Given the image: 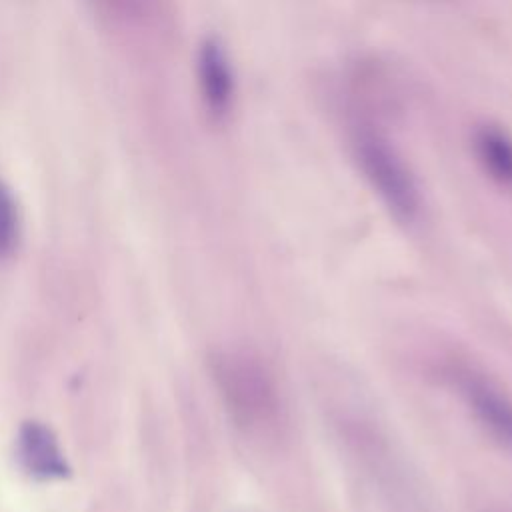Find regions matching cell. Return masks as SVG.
<instances>
[{"instance_id":"obj_3","label":"cell","mask_w":512,"mask_h":512,"mask_svg":"<svg viewBox=\"0 0 512 512\" xmlns=\"http://www.w3.org/2000/svg\"><path fill=\"white\" fill-rule=\"evenodd\" d=\"M448 378L478 426L512 452V398L490 376L468 364L450 366Z\"/></svg>"},{"instance_id":"obj_8","label":"cell","mask_w":512,"mask_h":512,"mask_svg":"<svg viewBox=\"0 0 512 512\" xmlns=\"http://www.w3.org/2000/svg\"><path fill=\"white\" fill-rule=\"evenodd\" d=\"M22 234V222H20V208L14 192L0 180V260L10 258L18 244Z\"/></svg>"},{"instance_id":"obj_5","label":"cell","mask_w":512,"mask_h":512,"mask_svg":"<svg viewBox=\"0 0 512 512\" xmlns=\"http://www.w3.org/2000/svg\"><path fill=\"white\" fill-rule=\"evenodd\" d=\"M16 456L22 470L34 480H64L72 472L56 434L50 426L38 420H28L20 426L16 436Z\"/></svg>"},{"instance_id":"obj_4","label":"cell","mask_w":512,"mask_h":512,"mask_svg":"<svg viewBox=\"0 0 512 512\" xmlns=\"http://www.w3.org/2000/svg\"><path fill=\"white\" fill-rule=\"evenodd\" d=\"M196 80L202 106L214 122H224L236 100V78L228 52L218 38H204L196 54Z\"/></svg>"},{"instance_id":"obj_6","label":"cell","mask_w":512,"mask_h":512,"mask_svg":"<svg viewBox=\"0 0 512 512\" xmlns=\"http://www.w3.org/2000/svg\"><path fill=\"white\" fill-rule=\"evenodd\" d=\"M94 14L110 30L132 40L156 32L162 24L164 0H88Z\"/></svg>"},{"instance_id":"obj_1","label":"cell","mask_w":512,"mask_h":512,"mask_svg":"<svg viewBox=\"0 0 512 512\" xmlns=\"http://www.w3.org/2000/svg\"><path fill=\"white\" fill-rule=\"evenodd\" d=\"M210 374L230 420L248 436L274 434L284 420V402L270 366L248 350H216Z\"/></svg>"},{"instance_id":"obj_9","label":"cell","mask_w":512,"mask_h":512,"mask_svg":"<svg viewBox=\"0 0 512 512\" xmlns=\"http://www.w3.org/2000/svg\"><path fill=\"white\" fill-rule=\"evenodd\" d=\"M438 2H442V0H438Z\"/></svg>"},{"instance_id":"obj_7","label":"cell","mask_w":512,"mask_h":512,"mask_svg":"<svg viewBox=\"0 0 512 512\" xmlns=\"http://www.w3.org/2000/svg\"><path fill=\"white\" fill-rule=\"evenodd\" d=\"M472 148L482 170L500 186L512 188V136L494 124L474 130Z\"/></svg>"},{"instance_id":"obj_2","label":"cell","mask_w":512,"mask_h":512,"mask_svg":"<svg viewBox=\"0 0 512 512\" xmlns=\"http://www.w3.org/2000/svg\"><path fill=\"white\" fill-rule=\"evenodd\" d=\"M352 156L380 202L402 224H412L422 212V194L414 172L394 142L372 122L356 120L350 128Z\"/></svg>"}]
</instances>
